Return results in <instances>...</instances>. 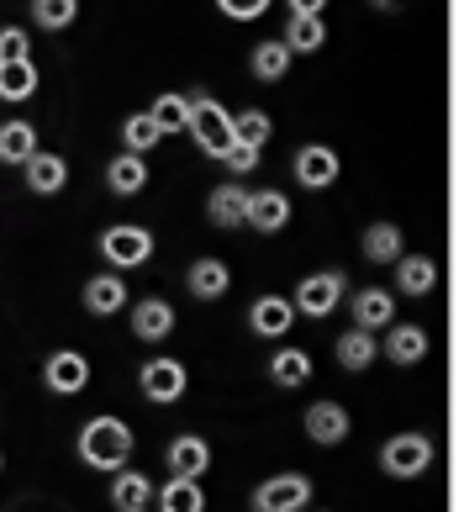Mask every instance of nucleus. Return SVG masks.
Returning <instances> with one entry per match:
<instances>
[{
  "label": "nucleus",
  "mask_w": 464,
  "mask_h": 512,
  "mask_svg": "<svg viewBox=\"0 0 464 512\" xmlns=\"http://www.w3.org/2000/svg\"><path fill=\"white\" fill-rule=\"evenodd\" d=\"M127 301H132V296H127V280L116 275V270L85 280V312H90V317H116Z\"/></svg>",
  "instance_id": "14"
},
{
  "label": "nucleus",
  "mask_w": 464,
  "mask_h": 512,
  "mask_svg": "<svg viewBox=\"0 0 464 512\" xmlns=\"http://www.w3.org/2000/svg\"><path fill=\"white\" fill-rule=\"evenodd\" d=\"M301 428H306V439L312 444H322V449H333V444H343L348 439V407L343 402H312L306 407V417H301Z\"/></svg>",
  "instance_id": "9"
},
{
  "label": "nucleus",
  "mask_w": 464,
  "mask_h": 512,
  "mask_svg": "<svg viewBox=\"0 0 464 512\" xmlns=\"http://www.w3.org/2000/svg\"><path fill=\"white\" fill-rule=\"evenodd\" d=\"M32 154H37V127L22 122V117L0 122V164H16V169H22Z\"/></svg>",
  "instance_id": "24"
},
{
  "label": "nucleus",
  "mask_w": 464,
  "mask_h": 512,
  "mask_svg": "<svg viewBox=\"0 0 464 512\" xmlns=\"http://www.w3.org/2000/svg\"><path fill=\"white\" fill-rule=\"evenodd\" d=\"M269 6H275V0H217V11L232 16V22H259Z\"/></svg>",
  "instance_id": "36"
},
{
  "label": "nucleus",
  "mask_w": 464,
  "mask_h": 512,
  "mask_svg": "<svg viewBox=\"0 0 464 512\" xmlns=\"http://www.w3.org/2000/svg\"><path fill=\"white\" fill-rule=\"evenodd\" d=\"M27 27H0V64H11V59H32L27 53Z\"/></svg>",
  "instance_id": "37"
},
{
  "label": "nucleus",
  "mask_w": 464,
  "mask_h": 512,
  "mask_svg": "<svg viewBox=\"0 0 464 512\" xmlns=\"http://www.w3.org/2000/svg\"><path fill=\"white\" fill-rule=\"evenodd\" d=\"M190 132H196L201 154L222 159L232 143H238V132H232V111L217 101V96H196V117H190Z\"/></svg>",
  "instance_id": "4"
},
{
  "label": "nucleus",
  "mask_w": 464,
  "mask_h": 512,
  "mask_svg": "<svg viewBox=\"0 0 464 512\" xmlns=\"http://www.w3.org/2000/svg\"><path fill=\"white\" fill-rule=\"evenodd\" d=\"M438 286V264L428 254H401L396 259V291L401 296H433Z\"/></svg>",
  "instance_id": "21"
},
{
  "label": "nucleus",
  "mask_w": 464,
  "mask_h": 512,
  "mask_svg": "<svg viewBox=\"0 0 464 512\" xmlns=\"http://www.w3.org/2000/svg\"><path fill=\"white\" fill-rule=\"evenodd\" d=\"M232 132H238V143H248V148H259V154H264V143H269V132H275V122H269V111L248 106V111H238V117H232Z\"/></svg>",
  "instance_id": "35"
},
{
  "label": "nucleus",
  "mask_w": 464,
  "mask_h": 512,
  "mask_svg": "<svg viewBox=\"0 0 464 512\" xmlns=\"http://www.w3.org/2000/svg\"><path fill=\"white\" fill-rule=\"evenodd\" d=\"M222 164L232 169V175H254V164H259V148H248V143H232L227 154H222Z\"/></svg>",
  "instance_id": "38"
},
{
  "label": "nucleus",
  "mask_w": 464,
  "mask_h": 512,
  "mask_svg": "<svg viewBox=\"0 0 464 512\" xmlns=\"http://www.w3.org/2000/svg\"><path fill=\"white\" fill-rule=\"evenodd\" d=\"M290 322H296V301L290 296H259L254 307H248V328L259 338H285Z\"/></svg>",
  "instance_id": "13"
},
{
  "label": "nucleus",
  "mask_w": 464,
  "mask_h": 512,
  "mask_svg": "<svg viewBox=\"0 0 464 512\" xmlns=\"http://www.w3.org/2000/svg\"><path fill=\"white\" fill-rule=\"evenodd\" d=\"M80 16V0H32V22L43 32H64Z\"/></svg>",
  "instance_id": "34"
},
{
  "label": "nucleus",
  "mask_w": 464,
  "mask_h": 512,
  "mask_svg": "<svg viewBox=\"0 0 464 512\" xmlns=\"http://www.w3.org/2000/svg\"><path fill=\"white\" fill-rule=\"evenodd\" d=\"M148 111H153V122H159L164 132H190V117H196V96H185V90H169V96H159Z\"/></svg>",
  "instance_id": "31"
},
{
  "label": "nucleus",
  "mask_w": 464,
  "mask_h": 512,
  "mask_svg": "<svg viewBox=\"0 0 464 512\" xmlns=\"http://www.w3.org/2000/svg\"><path fill=\"white\" fill-rule=\"evenodd\" d=\"M22 175H27V191L32 196H58L69 185V164L58 159V154H48V148H37V154L22 164Z\"/></svg>",
  "instance_id": "17"
},
{
  "label": "nucleus",
  "mask_w": 464,
  "mask_h": 512,
  "mask_svg": "<svg viewBox=\"0 0 464 512\" xmlns=\"http://www.w3.org/2000/svg\"><path fill=\"white\" fill-rule=\"evenodd\" d=\"M348 312H354V328H370V333H380V328H391V322H396V301H391V291L364 286V291H354V301H348Z\"/></svg>",
  "instance_id": "18"
},
{
  "label": "nucleus",
  "mask_w": 464,
  "mask_h": 512,
  "mask_svg": "<svg viewBox=\"0 0 464 512\" xmlns=\"http://www.w3.org/2000/svg\"><path fill=\"white\" fill-rule=\"evenodd\" d=\"M101 259L111 264L116 275H122V270H143V264L153 259V233L138 227V222H116V227L101 233Z\"/></svg>",
  "instance_id": "2"
},
{
  "label": "nucleus",
  "mask_w": 464,
  "mask_h": 512,
  "mask_svg": "<svg viewBox=\"0 0 464 512\" xmlns=\"http://www.w3.org/2000/svg\"><path fill=\"white\" fill-rule=\"evenodd\" d=\"M174 333V307L164 296H143L138 307H132V338L138 344H164Z\"/></svg>",
  "instance_id": "11"
},
{
  "label": "nucleus",
  "mask_w": 464,
  "mask_h": 512,
  "mask_svg": "<svg viewBox=\"0 0 464 512\" xmlns=\"http://www.w3.org/2000/svg\"><path fill=\"white\" fill-rule=\"evenodd\" d=\"M248 185H238V180H227V185H217V191L206 196V217L217 222V227H248Z\"/></svg>",
  "instance_id": "16"
},
{
  "label": "nucleus",
  "mask_w": 464,
  "mask_h": 512,
  "mask_svg": "<svg viewBox=\"0 0 464 512\" xmlns=\"http://www.w3.org/2000/svg\"><path fill=\"white\" fill-rule=\"evenodd\" d=\"M80 460L90 465V470H127V460H132V428L122 423L116 412H101V417H90V423L80 428Z\"/></svg>",
  "instance_id": "1"
},
{
  "label": "nucleus",
  "mask_w": 464,
  "mask_h": 512,
  "mask_svg": "<svg viewBox=\"0 0 464 512\" xmlns=\"http://www.w3.org/2000/svg\"><path fill=\"white\" fill-rule=\"evenodd\" d=\"M153 502H159V512H206V491H201V481H190V476H169Z\"/></svg>",
  "instance_id": "27"
},
{
  "label": "nucleus",
  "mask_w": 464,
  "mask_h": 512,
  "mask_svg": "<svg viewBox=\"0 0 464 512\" xmlns=\"http://www.w3.org/2000/svg\"><path fill=\"white\" fill-rule=\"evenodd\" d=\"M227 286H232V270H227L222 259H196L185 270V291L196 296V301H222Z\"/></svg>",
  "instance_id": "19"
},
{
  "label": "nucleus",
  "mask_w": 464,
  "mask_h": 512,
  "mask_svg": "<svg viewBox=\"0 0 464 512\" xmlns=\"http://www.w3.org/2000/svg\"><path fill=\"white\" fill-rule=\"evenodd\" d=\"M159 143H164V127L153 122V111H138V117L122 122V148L127 154H148V148H159Z\"/></svg>",
  "instance_id": "33"
},
{
  "label": "nucleus",
  "mask_w": 464,
  "mask_h": 512,
  "mask_svg": "<svg viewBox=\"0 0 464 512\" xmlns=\"http://www.w3.org/2000/svg\"><path fill=\"white\" fill-rule=\"evenodd\" d=\"M37 96V64L32 59H11L0 64V101H32Z\"/></svg>",
  "instance_id": "30"
},
{
  "label": "nucleus",
  "mask_w": 464,
  "mask_h": 512,
  "mask_svg": "<svg viewBox=\"0 0 464 512\" xmlns=\"http://www.w3.org/2000/svg\"><path fill=\"white\" fill-rule=\"evenodd\" d=\"M285 48H290V53H317V48H327V22H322V16H290Z\"/></svg>",
  "instance_id": "32"
},
{
  "label": "nucleus",
  "mask_w": 464,
  "mask_h": 512,
  "mask_svg": "<svg viewBox=\"0 0 464 512\" xmlns=\"http://www.w3.org/2000/svg\"><path fill=\"white\" fill-rule=\"evenodd\" d=\"M370 6H380V11H391V6H401V0H370Z\"/></svg>",
  "instance_id": "40"
},
{
  "label": "nucleus",
  "mask_w": 464,
  "mask_h": 512,
  "mask_svg": "<svg viewBox=\"0 0 464 512\" xmlns=\"http://www.w3.org/2000/svg\"><path fill=\"white\" fill-rule=\"evenodd\" d=\"M43 386L53 396H80L90 386V359L80 349H53L43 359Z\"/></svg>",
  "instance_id": "6"
},
{
  "label": "nucleus",
  "mask_w": 464,
  "mask_h": 512,
  "mask_svg": "<svg viewBox=\"0 0 464 512\" xmlns=\"http://www.w3.org/2000/svg\"><path fill=\"white\" fill-rule=\"evenodd\" d=\"M164 460H169V470H174V476H190V481H201V476H206V465H211V444L201 439V433H180V439H169Z\"/></svg>",
  "instance_id": "15"
},
{
  "label": "nucleus",
  "mask_w": 464,
  "mask_h": 512,
  "mask_svg": "<svg viewBox=\"0 0 464 512\" xmlns=\"http://www.w3.org/2000/svg\"><path fill=\"white\" fill-rule=\"evenodd\" d=\"M106 185H111V196H138L143 185H148V164H143V154H116L111 164H106Z\"/></svg>",
  "instance_id": "25"
},
{
  "label": "nucleus",
  "mask_w": 464,
  "mask_h": 512,
  "mask_svg": "<svg viewBox=\"0 0 464 512\" xmlns=\"http://www.w3.org/2000/svg\"><path fill=\"white\" fill-rule=\"evenodd\" d=\"M153 497H159V486H153L143 470H116V476H111V507L116 512H138Z\"/></svg>",
  "instance_id": "20"
},
{
  "label": "nucleus",
  "mask_w": 464,
  "mask_h": 512,
  "mask_svg": "<svg viewBox=\"0 0 464 512\" xmlns=\"http://www.w3.org/2000/svg\"><path fill=\"white\" fill-rule=\"evenodd\" d=\"M0 470H6V460H0Z\"/></svg>",
  "instance_id": "41"
},
{
  "label": "nucleus",
  "mask_w": 464,
  "mask_h": 512,
  "mask_svg": "<svg viewBox=\"0 0 464 512\" xmlns=\"http://www.w3.org/2000/svg\"><path fill=\"white\" fill-rule=\"evenodd\" d=\"M327 0H290V16H322Z\"/></svg>",
  "instance_id": "39"
},
{
  "label": "nucleus",
  "mask_w": 464,
  "mask_h": 512,
  "mask_svg": "<svg viewBox=\"0 0 464 512\" xmlns=\"http://www.w3.org/2000/svg\"><path fill=\"white\" fill-rule=\"evenodd\" d=\"M428 465H433V439L428 433H396V439L380 444V470L396 476V481H417Z\"/></svg>",
  "instance_id": "3"
},
{
  "label": "nucleus",
  "mask_w": 464,
  "mask_h": 512,
  "mask_svg": "<svg viewBox=\"0 0 464 512\" xmlns=\"http://www.w3.org/2000/svg\"><path fill=\"white\" fill-rule=\"evenodd\" d=\"M359 249H364L370 264H396L406 254V238H401L396 222H370V227H364V238H359Z\"/></svg>",
  "instance_id": "23"
},
{
  "label": "nucleus",
  "mask_w": 464,
  "mask_h": 512,
  "mask_svg": "<svg viewBox=\"0 0 464 512\" xmlns=\"http://www.w3.org/2000/svg\"><path fill=\"white\" fill-rule=\"evenodd\" d=\"M338 180V154L327 143H306L296 148V185H306V191H327V185Z\"/></svg>",
  "instance_id": "10"
},
{
  "label": "nucleus",
  "mask_w": 464,
  "mask_h": 512,
  "mask_svg": "<svg viewBox=\"0 0 464 512\" xmlns=\"http://www.w3.org/2000/svg\"><path fill=\"white\" fill-rule=\"evenodd\" d=\"M290 222V196L285 191H254L248 196V227L254 233H280Z\"/></svg>",
  "instance_id": "22"
},
{
  "label": "nucleus",
  "mask_w": 464,
  "mask_h": 512,
  "mask_svg": "<svg viewBox=\"0 0 464 512\" xmlns=\"http://www.w3.org/2000/svg\"><path fill=\"white\" fill-rule=\"evenodd\" d=\"M269 381H275L280 391H296L312 381V354L306 349H280L275 359H269Z\"/></svg>",
  "instance_id": "28"
},
{
  "label": "nucleus",
  "mask_w": 464,
  "mask_h": 512,
  "mask_svg": "<svg viewBox=\"0 0 464 512\" xmlns=\"http://www.w3.org/2000/svg\"><path fill=\"white\" fill-rule=\"evenodd\" d=\"M290 59H296V53L285 48V37H275V43H259L254 53H248V69H254V80H264V85H275V80H285V69H290Z\"/></svg>",
  "instance_id": "29"
},
{
  "label": "nucleus",
  "mask_w": 464,
  "mask_h": 512,
  "mask_svg": "<svg viewBox=\"0 0 464 512\" xmlns=\"http://www.w3.org/2000/svg\"><path fill=\"white\" fill-rule=\"evenodd\" d=\"M338 365L343 370H370L375 365V359H380V338L370 333V328H348L343 338H338Z\"/></svg>",
  "instance_id": "26"
},
{
  "label": "nucleus",
  "mask_w": 464,
  "mask_h": 512,
  "mask_svg": "<svg viewBox=\"0 0 464 512\" xmlns=\"http://www.w3.org/2000/svg\"><path fill=\"white\" fill-rule=\"evenodd\" d=\"M138 512H148V507H138Z\"/></svg>",
  "instance_id": "42"
},
{
  "label": "nucleus",
  "mask_w": 464,
  "mask_h": 512,
  "mask_svg": "<svg viewBox=\"0 0 464 512\" xmlns=\"http://www.w3.org/2000/svg\"><path fill=\"white\" fill-rule=\"evenodd\" d=\"M343 291H348V280L338 270H322V275H306L290 301H296V312H306V317H327V312L343 307Z\"/></svg>",
  "instance_id": "7"
},
{
  "label": "nucleus",
  "mask_w": 464,
  "mask_h": 512,
  "mask_svg": "<svg viewBox=\"0 0 464 512\" xmlns=\"http://www.w3.org/2000/svg\"><path fill=\"white\" fill-rule=\"evenodd\" d=\"M138 386H143V396L153 407H174L185 396V386H190V370L180 365V359H169V354H153L148 365L138 370Z\"/></svg>",
  "instance_id": "5"
},
{
  "label": "nucleus",
  "mask_w": 464,
  "mask_h": 512,
  "mask_svg": "<svg viewBox=\"0 0 464 512\" xmlns=\"http://www.w3.org/2000/svg\"><path fill=\"white\" fill-rule=\"evenodd\" d=\"M380 354L391 359V365H422V359H428V333H422L417 322H391Z\"/></svg>",
  "instance_id": "12"
},
{
  "label": "nucleus",
  "mask_w": 464,
  "mask_h": 512,
  "mask_svg": "<svg viewBox=\"0 0 464 512\" xmlns=\"http://www.w3.org/2000/svg\"><path fill=\"white\" fill-rule=\"evenodd\" d=\"M312 502V481L306 476H269L254 491V512H301Z\"/></svg>",
  "instance_id": "8"
}]
</instances>
